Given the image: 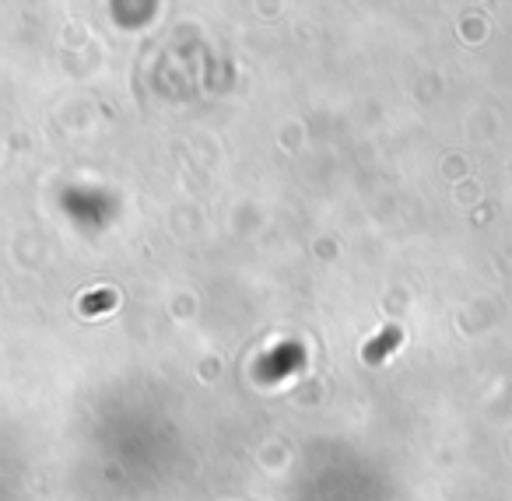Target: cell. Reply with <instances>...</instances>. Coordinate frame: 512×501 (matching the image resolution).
Returning <instances> with one entry per match:
<instances>
[{
	"label": "cell",
	"instance_id": "obj_2",
	"mask_svg": "<svg viewBox=\"0 0 512 501\" xmlns=\"http://www.w3.org/2000/svg\"><path fill=\"white\" fill-rule=\"evenodd\" d=\"M400 340H404V330H400V326H386L379 337H372L369 344H365V351H362L365 365H379L383 358H390L400 347Z\"/></svg>",
	"mask_w": 512,
	"mask_h": 501
},
{
	"label": "cell",
	"instance_id": "obj_1",
	"mask_svg": "<svg viewBox=\"0 0 512 501\" xmlns=\"http://www.w3.org/2000/svg\"><path fill=\"white\" fill-rule=\"evenodd\" d=\"M302 361H306L302 344H278L271 354H264V358H260V365H256V379H260V382H278V379H285V375H292Z\"/></svg>",
	"mask_w": 512,
	"mask_h": 501
}]
</instances>
